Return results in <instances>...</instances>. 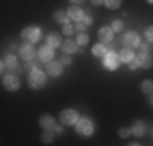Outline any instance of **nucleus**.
Returning <instances> with one entry per match:
<instances>
[{"instance_id":"obj_21","label":"nucleus","mask_w":153,"mask_h":146,"mask_svg":"<svg viewBox=\"0 0 153 146\" xmlns=\"http://www.w3.org/2000/svg\"><path fill=\"white\" fill-rule=\"evenodd\" d=\"M54 20H56L57 23H67L68 21V13L65 12V10L59 8L56 13H54Z\"/></svg>"},{"instance_id":"obj_37","label":"nucleus","mask_w":153,"mask_h":146,"mask_svg":"<svg viewBox=\"0 0 153 146\" xmlns=\"http://www.w3.org/2000/svg\"><path fill=\"white\" fill-rule=\"evenodd\" d=\"M70 2H74V3H83L85 0H70Z\"/></svg>"},{"instance_id":"obj_19","label":"nucleus","mask_w":153,"mask_h":146,"mask_svg":"<svg viewBox=\"0 0 153 146\" xmlns=\"http://www.w3.org/2000/svg\"><path fill=\"white\" fill-rule=\"evenodd\" d=\"M91 52H93L94 57H104V55L108 54V49L104 47L103 42H100V44H94V46H93Z\"/></svg>"},{"instance_id":"obj_9","label":"nucleus","mask_w":153,"mask_h":146,"mask_svg":"<svg viewBox=\"0 0 153 146\" xmlns=\"http://www.w3.org/2000/svg\"><path fill=\"white\" fill-rule=\"evenodd\" d=\"M38 55H39V58H41V62H44V63L54 60V47H51V46L46 44V46H42L41 49L38 50Z\"/></svg>"},{"instance_id":"obj_11","label":"nucleus","mask_w":153,"mask_h":146,"mask_svg":"<svg viewBox=\"0 0 153 146\" xmlns=\"http://www.w3.org/2000/svg\"><path fill=\"white\" fill-rule=\"evenodd\" d=\"M46 73L49 76H59L62 73V63L60 62H56V60H51L47 62L46 65Z\"/></svg>"},{"instance_id":"obj_16","label":"nucleus","mask_w":153,"mask_h":146,"mask_svg":"<svg viewBox=\"0 0 153 146\" xmlns=\"http://www.w3.org/2000/svg\"><path fill=\"white\" fill-rule=\"evenodd\" d=\"M47 46H51V47H59V46H62V36L59 34V32H51L49 36H47Z\"/></svg>"},{"instance_id":"obj_13","label":"nucleus","mask_w":153,"mask_h":146,"mask_svg":"<svg viewBox=\"0 0 153 146\" xmlns=\"http://www.w3.org/2000/svg\"><path fill=\"white\" fill-rule=\"evenodd\" d=\"M98 38L101 39L103 44H108V42L112 41V38H114V31H112V28L104 26V28H101L100 31H98Z\"/></svg>"},{"instance_id":"obj_14","label":"nucleus","mask_w":153,"mask_h":146,"mask_svg":"<svg viewBox=\"0 0 153 146\" xmlns=\"http://www.w3.org/2000/svg\"><path fill=\"white\" fill-rule=\"evenodd\" d=\"M80 44L74 41V39H67L64 44H62V49H64V52L67 54H74V52H82V49H80Z\"/></svg>"},{"instance_id":"obj_12","label":"nucleus","mask_w":153,"mask_h":146,"mask_svg":"<svg viewBox=\"0 0 153 146\" xmlns=\"http://www.w3.org/2000/svg\"><path fill=\"white\" fill-rule=\"evenodd\" d=\"M67 13H68V18L74 21H82V18L85 16V12L78 5H70L67 8Z\"/></svg>"},{"instance_id":"obj_4","label":"nucleus","mask_w":153,"mask_h":146,"mask_svg":"<svg viewBox=\"0 0 153 146\" xmlns=\"http://www.w3.org/2000/svg\"><path fill=\"white\" fill-rule=\"evenodd\" d=\"M21 38H23L26 42L34 44V42L39 41V38H41V29H39L38 26H28L26 29L21 31Z\"/></svg>"},{"instance_id":"obj_7","label":"nucleus","mask_w":153,"mask_h":146,"mask_svg":"<svg viewBox=\"0 0 153 146\" xmlns=\"http://www.w3.org/2000/svg\"><path fill=\"white\" fill-rule=\"evenodd\" d=\"M2 83L8 91H16L18 88H20V80H18L16 75H5L2 80Z\"/></svg>"},{"instance_id":"obj_26","label":"nucleus","mask_w":153,"mask_h":146,"mask_svg":"<svg viewBox=\"0 0 153 146\" xmlns=\"http://www.w3.org/2000/svg\"><path fill=\"white\" fill-rule=\"evenodd\" d=\"M111 28H112V31H114V32L122 31V28H124V21H122V20H114V21H112V24H111Z\"/></svg>"},{"instance_id":"obj_28","label":"nucleus","mask_w":153,"mask_h":146,"mask_svg":"<svg viewBox=\"0 0 153 146\" xmlns=\"http://www.w3.org/2000/svg\"><path fill=\"white\" fill-rule=\"evenodd\" d=\"M82 23H83V24H85V26H86V28H88V26H90V24H91V23H93V16H91V15H90V13H85V16H83V18H82Z\"/></svg>"},{"instance_id":"obj_22","label":"nucleus","mask_w":153,"mask_h":146,"mask_svg":"<svg viewBox=\"0 0 153 146\" xmlns=\"http://www.w3.org/2000/svg\"><path fill=\"white\" fill-rule=\"evenodd\" d=\"M140 89H142V93H143V94H153V81H152V80L143 81V83H142V86H140Z\"/></svg>"},{"instance_id":"obj_15","label":"nucleus","mask_w":153,"mask_h":146,"mask_svg":"<svg viewBox=\"0 0 153 146\" xmlns=\"http://www.w3.org/2000/svg\"><path fill=\"white\" fill-rule=\"evenodd\" d=\"M39 125L44 130H49V128H54V127H56V120H54V117L51 114H44V115L39 117Z\"/></svg>"},{"instance_id":"obj_3","label":"nucleus","mask_w":153,"mask_h":146,"mask_svg":"<svg viewBox=\"0 0 153 146\" xmlns=\"http://www.w3.org/2000/svg\"><path fill=\"white\" fill-rule=\"evenodd\" d=\"M78 119H80V115H78V112H76L75 109H65V111L60 112L62 125H67V127L75 125V123L78 122Z\"/></svg>"},{"instance_id":"obj_35","label":"nucleus","mask_w":153,"mask_h":146,"mask_svg":"<svg viewBox=\"0 0 153 146\" xmlns=\"http://www.w3.org/2000/svg\"><path fill=\"white\" fill-rule=\"evenodd\" d=\"M138 46H140V49L143 50V52H147V50H148V46H147V44H138Z\"/></svg>"},{"instance_id":"obj_27","label":"nucleus","mask_w":153,"mask_h":146,"mask_svg":"<svg viewBox=\"0 0 153 146\" xmlns=\"http://www.w3.org/2000/svg\"><path fill=\"white\" fill-rule=\"evenodd\" d=\"M130 133H132V130L127 128V127H122V128H119V131H117V135H119L121 138H127Z\"/></svg>"},{"instance_id":"obj_30","label":"nucleus","mask_w":153,"mask_h":146,"mask_svg":"<svg viewBox=\"0 0 153 146\" xmlns=\"http://www.w3.org/2000/svg\"><path fill=\"white\" fill-rule=\"evenodd\" d=\"M145 38H147L150 42H153V26H148L147 29H145Z\"/></svg>"},{"instance_id":"obj_1","label":"nucleus","mask_w":153,"mask_h":146,"mask_svg":"<svg viewBox=\"0 0 153 146\" xmlns=\"http://www.w3.org/2000/svg\"><path fill=\"white\" fill-rule=\"evenodd\" d=\"M47 78H46V73L38 70V68H33L31 73H30V78H28V83H30V86L33 89H39V88H42L46 85Z\"/></svg>"},{"instance_id":"obj_32","label":"nucleus","mask_w":153,"mask_h":146,"mask_svg":"<svg viewBox=\"0 0 153 146\" xmlns=\"http://www.w3.org/2000/svg\"><path fill=\"white\" fill-rule=\"evenodd\" d=\"M85 29H86V26H85V24L82 23V21H78V24H76V26H75V31H78V32H83V31H85Z\"/></svg>"},{"instance_id":"obj_31","label":"nucleus","mask_w":153,"mask_h":146,"mask_svg":"<svg viewBox=\"0 0 153 146\" xmlns=\"http://www.w3.org/2000/svg\"><path fill=\"white\" fill-rule=\"evenodd\" d=\"M60 63L62 65H72V58L68 57V55H64V57L60 58Z\"/></svg>"},{"instance_id":"obj_10","label":"nucleus","mask_w":153,"mask_h":146,"mask_svg":"<svg viewBox=\"0 0 153 146\" xmlns=\"http://www.w3.org/2000/svg\"><path fill=\"white\" fill-rule=\"evenodd\" d=\"M20 55H21V58L23 60H33L34 58V55H36V50H34V47H33V44H25V46H21L20 47Z\"/></svg>"},{"instance_id":"obj_8","label":"nucleus","mask_w":153,"mask_h":146,"mask_svg":"<svg viewBox=\"0 0 153 146\" xmlns=\"http://www.w3.org/2000/svg\"><path fill=\"white\" fill-rule=\"evenodd\" d=\"M135 63H137L140 68H145V70H148V68H150L152 65H153V57L150 55V54L142 52V54H138V55L135 57Z\"/></svg>"},{"instance_id":"obj_38","label":"nucleus","mask_w":153,"mask_h":146,"mask_svg":"<svg viewBox=\"0 0 153 146\" xmlns=\"http://www.w3.org/2000/svg\"><path fill=\"white\" fill-rule=\"evenodd\" d=\"M150 104L153 105V94H152V97H150Z\"/></svg>"},{"instance_id":"obj_29","label":"nucleus","mask_w":153,"mask_h":146,"mask_svg":"<svg viewBox=\"0 0 153 146\" xmlns=\"http://www.w3.org/2000/svg\"><path fill=\"white\" fill-rule=\"evenodd\" d=\"M75 31V26H72V24H65L64 26V34L65 36H72Z\"/></svg>"},{"instance_id":"obj_39","label":"nucleus","mask_w":153,"mask_h":146,"mask_svg":"<svg viewBox=\"0 0 153 146\" xmlns=\"http://www.w3.org/2000/svg\"><path fill=\"white\" fill-rule=\"evenodd\" d=\"M147 2H148V3H153V0H147Z\"/></svg>"},{"instance_id":"obj_17","label":"nucleus","mask_w":153,"mask_h":146,"mask_svg":"<svg viewBox=\"0 0 153 146\" xmlns=\"http://www.w3.org/2000/svg\"><path fill=\"white\" fill-rule=\"evenodd\" d=\"M119 58H121V62H126V63H130V62L135 58V54H134L132 49H129V47H126V49H122L121 52H119Z\"/></svg>"},{"instance_id":"obj_18","label":"nucleus","mask_w":153,"mask_h":146,"mask_svg":"<svg viewBox=\"0 0 153 146\" xmlns=\"http://www.w3.org/2000/svg\"><path fill=\"white\" fill-rule=\"evenodd\" d=\"M16 65H18V60L13 54H8L2 62V68H16Z\"/></svg>"},{"instance_id":"obj_2","label":"nucleus","mask_w":153,"mask_h":146,"mask_svg":"<svg viewBox=\"0 0 153 146\" xmlns=\"http://www.w3.org/2000/svg\"><path fill=\"white\" fill-rule=\"evenodd\" d=\"M93 131H94V125L88 117L78 119V122H76V133L82 135V136H91Z\"/></svg>"},{"instance_id":"obj_20","label":"nucleus","mask_w":153,"mask_h":146,"mask_svg":"<svg viewBox=\"0 0 153 146\" xmlns=\"http://www.w3.org/2000/svg\"><path fill=\"white\" fill-rule=\"evenodd\" d=\"M130 130H132V135H135V136H142V135L145 133V123L142 122V120H137Z\"/></svg>"},{"instance_id":"obj_25","label":"nucleus","mask_w":153,"mask_h":146,"mask_svg":"<svg viewBox=\"0 0 153 146\" xmlns=\"http://www.w3.org/2000/svg\"><path fill=\"white\" fill-rule=\"evenodd\" d=\"M75 41L78 42L80 46H86V44L90 42V36H88V34H85V32H78V36H76Z\"/></svg>"},{"instance_id":"obj_23","label":"nucleus","mask_w":153,"mask_h":146,"mask_svg":"<svg viewBox=\"0 0 153 146\" xmlns=\"http://www.w3.org/2000/svg\"><path fill=\"white\" fill-rule=\"evenodd\" d=\"M52 140H54L52 128L44 130V133H42V136H41V141H42V143H46V145H49V143H52Z\"/></svg>"},{"instance_id":"obj_6","label":"nucleus","mask_w":153,"mask_h":146,"mask_svg":"<svg viewBox=\"0 0 153 146\" xmlns=\"http://www.w3.org/2000/svg\"><path fill=\"white\" fill-rule=\"evenodd\" d=\"M122 42H124V46H126V47L132 49V47H137L138 44H140V38H138V34L135 31H130V32H127V34H124Z\"/></svg>"},{"instance_id":"obj_24","label":"nucleus","mask_w":153,"mask_h":146,"mask_svg":"<svg viewBox=\"0 0 153 146\" xmlns=\"http://www.w3.org/2000/svg\"><path fill=\"white\" fill-rule=\"evenodd\" d=\"M121 3H122V0H104V5L109 10H117L121 7Z\"/></svg>"},{"instance_id":"obj_33","label":"nucleus","mask_w":153,"mask_h":146,"mask_svg":"<svg viewBox=\"0 0 153 146\" xmlns=\"http://www.w3.org/2000/svg\"><path fill=\"white\" fill-rule=\"evenodd\" d=\"M54 131H56V133H62V131H64V128H62V127L60 125H56V127H54V128H52Z\"/></svg>"},{"instance_id":"obj_5","label":"nucleus","mask_w":153,"mask_h":146,"mask_svg":"<svg viewBox=\"0 0 153 146\" xmlns=\"http://www.w3.org/2000/svg\"><path fill=\"white\" fill-rule=\"evenodd\" d=\"M119 63H121V58H119V55H116L114 52H108L106 55L103 57V65L108 70H112V72L117 70Z\"/></svg>"},{"instance_id":"obj_40","label":"nucleus","mask_w":153,"mask_h":146,"mask_svg":"<svg viewBox=\"0 0 153 146\" xmlns=\"http://www.w3.org/2000/svg\"><path fill=\"white\" fill-rule=\"evenodd\" d=\"M152 135H153V131H152Z\"/></svg>"},{"instance_id":"obj_36","label":"nucleus","mask_w":153,"mask_h":146,"mask_svg":"<svg viewBox=\"0 0 153 146\" xmlns=\"http://www.w3.org/2000/svg\"><path fill=\"white\" fill-rule=\"evenodd\" d=\"M138 67V65L137 63H130V70H135V68Z\"/></svg>"},{"instance_id":"obj_34","label":"nucleus","mask_w":153,"mask_h":146,"mask_svg":"<svg viewBox=\"0 0 153 146\" xmlns=\"http://www.w3.org/2000/svg\"><path fill=\"white\" fill-rule=\"evenodd\" d=\"M91 3H93V5H103L104 0H91Z\"/></svg>"}]
</instances>
